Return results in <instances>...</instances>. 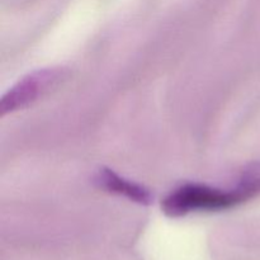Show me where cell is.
<instances>
[{
  "label": "cell",
  "mask_w": 260,
  "mask_h": 260,
  "mask_svg": "<svg viewBox=\"0 0 260 260\" xmlns=\"http://www.w3.org/2000/svg\"><path fill=\"white\" fill-rule=\"evenodd\" d=\"M95 182L98 185L107 192L116 193V194L124 196L128 200L135 201L141 205H149L152 201L151 193L144 187L135 184V183L128 182L123 178L118 177L116 173H113L109 169L99 170L98 175L95 178Z\"/></svg>",
  "instance_id": "3957f363"
},
{
  "label": "cell",
  "mask_w": 260,
  "mask_h": 260,
  "mask_svg": "<svg viewBox=\"0 0 260 260\" xmlns=\"http://www.w3.org/2000/svg\"><path fill=\"white\" fill-rule=\"evenodd\" d=\"M65 78L63 69H43L28 74L4 94L0 102V114L5 116L30 106L40 96L57 86Z\"/></svg>",
  "instance_id": "7a4b0ae2"
},
{
  "label": "cell",
  "mask_w": 260,
  "mask_h": 260,
  "mask_svg": "<svg viewBox=\"0 0 260 260\" xmlns=\"http://www.w3.org/2000/svg\"><path fill=\"white\" fill-rule=\"evenodd\" d=\"M248 197L236 184L231 190L202 184H185L162 201L161 208L169 217H180L196 211H220L246 202Z\"/></svg>",
  "instance_id": "6da1fadb"
}]
</instances>
